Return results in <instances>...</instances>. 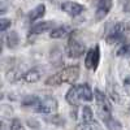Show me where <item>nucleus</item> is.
Masks as SVG:
<instances>
[{"instance_id":"obj_2","label":"nucleus","mask_w":130,"mask_h":130,"mask_svg":"<svg viewBox=\"0 0 130 130\" xmlns=\"http://www.w3.org/2000/svg\"><path fill=\"white\" fill-rule=\"evenodd\" d=\"M95 99H96V104H98V108H99V113H100L102 118H104L107 116H111L112 105H111L109 102H108L107 96L102 91L95 90Z\"/></svg>"},{"instance_id":"obj_27","label":"nucleus","mask_w":130,"mask_h":130,"mask_svg":"<svg viewBox=\"0 0 130 130\" xmlns=\"http://www.w3.org/2000/svg\"><path fill=\"white\" fill-rule=\"evenodd\" d=\"M124 83L130 86V77H129V78H125V79H124Z\"/></svg>"},{"instance_id":"obj_23","label":"nucleus","mask_w":130,"mask_h":130,"mask_svg":"<svg viewBox=\"0 0 130 130\" xmlns=\"http://www.w3.org/2000/svg\"><path fill=\"white\" fill-rule=\"evenodd\" d=\"M10 20H8V18H2L0 20V31H5L9 26H10Z\"/></svg>"},{"instance_id":"obj_5","label":"nucleus","mask_w":130,"mask_h":130,"mask_svg":"<svg viewBox=\"0 0 130 130\" xmlns=\"http://www.w3.org/2000/svg\"><path fill=\"white\" fill-rule=\"evenodd\" d=\"M99 60H100V51L99 47H95L89 50V52L86 53V59H85V67L87 69H96L99 65Z\"/></svg>"},{"instance_id":"obj_7","label":"nucleus","mask_w":130,"mask_h":130,"mask_svg":"<svg viewBox=\"0 0 130 130\" xmlns=\"http://www.w3.org/2000/svg\"><path fill=\"white\" fill-rule=\"evenodd\" d=\"M61 9L64 12H67L69 16H78L81 14L83 10H85V7L82 4H78V3H74V2H65L61 4Z\"/></svg>"},{"instance_id":"obj_26","label":"nucleus","mask_w":130,"mask_h":130,"mask_svg":"<svg viewBox=\"0 0 130 130\" xmlns=\"http://www.w3.org/2000/svg\"><path fill=\"white\" fill-rule=\"evenodd\" d=\"M27 125L32 129H38L39 127V122L37 120H34V118H31V120H27Z\"/></svg>"},{"instance_id":"obj_8","label":"nucleus","mask_w":130,"mask_h":130,"mask_svg":"<svg viewBox=\"0 0 130 130\" xmlns=\"http://www.w3.org/2000/svg\"><path fill=\"white\" fill-rule=\"evenodd\" d=\"M53 25H55V22H52V21H43V22H39L37 25H34L31 29H30V34H42V32H44L50 29L53 27Z\"/></svg>"},{"instance_id":"obj_4","label":"nucleus","mask_w":130,"mask_h":130,"mask_svg":"<svg viewBox=\"0 0 130 130\" xmlns=\"http://www.w3.org/2000/svg\"><path fill=\"white\" fill-rule=\"evenodd\" d=\"M57 111V102L53 98H44V99H40V102L37 105V112L39 113H53Z\"/></svg>"},{"instance_id":"obj_3","label":"nucleus","mask_w":130,"mask_h":130,"mask_svg":"<svg viewBox=\"0 0 130 130\" xmlns=\"http://www.w3.org/2000/svg\"><path fill=\"white\" fill-rule=\"evenodd\" d=\"M83 52H85V44L77 40V38L74 35H72L68 42V56L77 59L83 55Z\"/></svg>"},{"instance_id":"obj_28","label":"nucleus","mask_w":130,"mask_h":130,"mask_svg":"<svg viewBox=\"0 0 130 130\" xmlns=\"http://www.w3.org/2000/svg\"><path fill=\"white\" fill-rule=\"evenodd\" d=\"M127 55H129V56H130V51H129V52H127Z\"/></svg>"},{"instance_id":"obj_18","label":"nucleus","mask_w":130,"mask_h":130,"mask_svg":"<svg viewBox=\"0 0 130 130\" xmlns=\"http://www.w3.org/2000/svg\"><path fill=\"white\" fill-rule=\"evenodd\" d=\"M21 77H22V73H21V70L17 69V68L10 69V70H8V73H7V79H8L9 82L18 81Z\"/></svg>"},{"instance_id":"obj_25","label":"nucleus","mask_w":130,"mask_h":130,"mask_svg":"<svg viewBox=\"0 0 130 130\" xmlns=\"http://www.w3.org/2000/svg\"><path fill=\"white\" fill-rule=\"evenodd\" d=\"M21 126H22V125H21V121L17 120V118H14V120L12 121V127H10V129H12V130H18V129H21Z\"/></svg>"},{"instance_id":"obj_19","label":"nucleus","mask_w":130,"mask_h":130,"mask_svg":"<svg viewBox=\"0 0 130 130\" xmlns=\"http://www.w3.org/2000/svg\"><path fill=\"white\" fill-rule=\"evenodd\" d=\"M40 102V99L35 95H27L26 98H24L22 100V105L24 107H32V105H38V103Z\"/></svg>"},{"instance_id":"obj_15","label":"nucleus","mask_w":130,"mask_h":130,"mask_svg":"<svg viewBox=\"0 0 130 130\" xmlns=\"http://www.w3.org/2000/svg\"><path fill=\"white\" fill-rule=\"evenodd\" d=\"M46 121L56 125V126H64L65 124H67V121H65V118L60 115H52V116H47L46 117Z\"/></svg>"},{"instance_id":"obj_10","label":"nucleus","mask_w":130,"mask_h":130,"mask_svg":"<svg viewBox=\"0 0 130 130\" xmlns=\"http://www.w3.org/2000/svg\"><path fill=\"white\" fill-rule=\"evenodd\" d=\"M79 94H78V87L77 86H72L67 92V102L70 105H78L79 102Z\"/></svg>"},{"instance_id":"obj_16","label":"nucleus","mask_w":130,"mask_h":130,"mask_svg":"<svg viewBox=\"0 0 130 130\" xmlns=\"http://www.w3.org/2000/svg\"><path fill=\"white\" fill-rule=\"evenodd\" d=\"M124 39H125V34L112 31V34L107 38V43L108 44H117V43H121Z\"/></svg>"},{"instance_id":"obj_11","label":"nucleus","mask_w":130,"mask_h":130,"mask_svg":"<svg viewBox=\"0 0 130 130\" xmlns=\"http://www.w3.org/2000/svg\"><path fill=\"white\" fill-rule=\"evenodd\" d=\"M44 13H46V5H44V4H39L38 7H35V8L30 12V14H29V21H30V22H34V21L42 18L43 16H44Z\"/></svg>"},{"instance_id":"obj_1","label":"nucleus","mask_w":130,"mask_h":130,"mask_svg":"<svg viewBox=\"0 0 130 130\" xmlns=\"http://www.w3.org/2000/svg\"><path fill=\"white\" fill-rule=\"evenodd\" d=\"M79 77V68L78 67H69L65 68L61 72L51 75L46 79L47 86H59L61 83H74Z\"/></svg>"},{"instance_id":"obj_13","label":"nucleus","mask_w":130,"mask_h":130,"mask_svg":"<svg viewBox=\"0 0 130 130\" xmlns=\"http://www.w3.org/2000/svg\"><path fill=\"white\" fill-rule=\"evenodd\" d=\"M103 121H104V124L107 125V127L109 129V130H121V129H122L121 124L118 122L116 118H113V117H111V116L104 117Z\"/></svg>"},{"instance_id":"obj_17","label":"nucleus","mask_w":130,"mask_h":130,"mask_svg":"<svg viewBox=\"0 0 130 130\" xmlns=\"http://www.w3.org/2000/svg\"><path fill=\"white\" fill-rule=\"evenodd\" d=\"M113 31L115 32H121V34H125L130 31V21H126V22H118L113 27Z\"/></svg>"},{"instance_id":"obj_12","label":"nucleus","mask_w":130,"mask_h":130,"mask_svg":"<svg viewBox=\"0 0 130 130\" xmlns=\"http://www.w3.org/2000/svg\"><path fill=\"white\" fill-rule=\"evenodd\" d=\"M40 77H42V73H40L38 69H31V70H29L27 73L24 74V79H25L26 82H29V83H35V82H38V81L40 79Z\"/></svg>"},{"instance_id":"obj_6","label":"nucleus","mask_w":130,"mask_h":130,"mask_svg":"<svg viewBox=\"0 0 130 130\" xmlns=\"http://www.w3.org/2000/svg\"><path fill=\"white\" fill-rule=\"evenodd\" d=\"M112 8V0H100L98 4L96 12H95V20L102 21L107 17V14L109 13V10Z\"/></svg>"},{"instance_id":"obj_22","label":"nucleus","mask_w":130,"mask_h":130,"mask_svg":"<svg viewBox=\"0 0 130 130\" xmlns=\"http://www.w3.org/2000/svg\"><path fill=\"white\" fill-rule=\"evenodd\" d=\"M67 32V29L65 27H56V29H52V31L50 32V37L52 39H59V38H62Z\"/></svg>"},{"instance_id":"obj_20","label":"nucleus","mask_w":130,"mask_h":130,"mask_svg":"<svg viewBox=\"0 0 130 130\" xmlns=\"http://www.w3.org/2000/svg\"><path fill=\"white\" fill-rule=\"evenodd\" d=\"M7 43H8V47H9V48L17 47V44H18V35H17L16 31H10L9 34H8V37H7Z\"/></svg>"},{"instance_id":"obj_21","label":"nucleus","mask_w":130,"mask_h":130,"mask_svg":"<svg viewBox=\"0 0 130 130\" xmlns=\"http://www.w3.org/2000/svg\"><path fill=\"white\" fill-rule=\"evenodd\" d=\"M81 116H82V120H83V121H94V113H92L91 108H90L89 105H85V107L82 108Z\"/></svg>"},{"instance_id":"obj_9","label":"nucleus","mask_w":130,"mask_h":130,"mask_svg":"<svg viewBox=\"0 0 130 130\" xmlns=\"http://www.w3.org/2000/svg\"><path fill=\"white\" fill-rule=\"evenodd\" d=\"M78 87V94H79V99L81 100H85V102H91L94 99V94L90 89V86L89 85H78L77 86Z\"/></svg>"},{"instance_id":"obj_24","label":"nucleus","mask_w":130,"mask_h":130,"mask_svg":"<svg viewBox=\"0 0 130 130\" xmlns=\"http://www.w3.org/2000/svg\"><path fill=\"white\" fill-rule=\"evenodd\" d=\"M130 43H126V44H124L121 48H118L117 50V56H122V55H125V53H127L130 50Z\"/></svg>"},{"instance_id":"obj_14","label":"nucleus","mask_w":130,"mask_h":130,"mask_svg":"<svg viewBox=\"0 0 130 130\" xmlns=\"http://www.w3.org/2000/svg\"><path fill=\"white\" fill-rule=\"evenodd\" d=\"M75 130H100V127L95 121H83L75 126Z\"/></svg>"}]
</instances>
